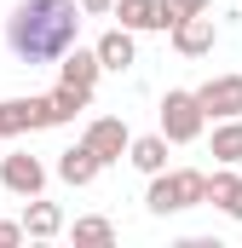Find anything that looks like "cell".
Masks as SVG:
<instances>
[{"label":"cell","instance_id":"cell-1","mask_svg":"<svg viewBox=\"0 0 242 248\" xmlns=\"http://www.w3.org/2000/svg\"><path fill=\"white\" fill-rule=\"evenodd\" d=\"M81 35V6L75 0H23L6 17V41L23 63H58L63 46Z\"/></svg>","mask_w":242,"mask_h":248},{"label":"cell","instance_id":"cell-2","mask_svg":"<svg viewBox=\"0 0 242 248\" xmlns=\"http://www.w3.org/2000/svg\"><path fill=\"white\" fill-rule=\"evenodd\" d=\"M202 196H208V173H196V168H162V173H150V190H144V208L150 214H184V208H202Z\"/></svg>","mask_w":242,"mask_h":248},{"label":"cell","instance_id":"cell-3","mask_svg":"<svg viewBox=\"0 0 242 248\" xmlns=\"http://www.w3.org/2000/svg\"><path fill=\"white\" fill-rule=\"evenodd\" d=\"M202 127H208V116H202L196 93L173 87V93L162 98V139H167V144H196V139H202Z\"/></svg>","mask_w":242,"mask_h":248},{"label":"cell","instance_id":"cell-4","mask_svg":"<svg viewBox=\"0 0 242 248\" xmlns=\"http://www.w3.org/2000/svg\"><path fill=\"white\" fill-rule=\"evenodd\" d=\"M35 127H52V104H46V93H41V98H0V139L35 133Z\"/></svg>","mask_w":242,"mask_h":248},{"label":"cell","instance_id":"cell-5","mask_svg":"<svg viewBox=\"0 0 242 248\" xmlns=\"http://www.w3.org/2000/svg\"><path fill=\"white\" fill-rule=\"evenodd\" d=\"M0 185L12 190V196H41L46 190V168H41V156H23V150H12V156H0Z\"/></svg>","mask_w":242,"mask_h":248},{"label":"cell","instance_id":"cell-6","mask_svg":"<svg viewBox=\"0 0 242 248\" xmlns=\"http://www.w3.org/2000/svg\"><path fill=\"white\" fill-rule=\"evenodd\" d=\"M196 104L208 122H225V116H242V75H213L196 87Z\"/></svg>","mask_w":242,"mask_h":248},{"label":"cell","instance_id":"cell-7","mask_svg":"<svg viewBox=\"0 0 242 248\" xmlns=\"http://www.w3.org/2000/svg\"><path fill=\"white\" fill-rule=\"evenodd\" d=\"M127 139H133V133H127V122H121V116H98V122H87V133H81V144H87L104 168L127 156Z\"/></svg>","mask_w":242,"mask_h":248},{"label":"cell","instance_id":"cell-8","mask_svg":"<svg viewBox=\"0 0 242 248\" xmlns=\"http://www.w3.org/2000/svg\"><path fill=\"white\" fill-rule=\"evenodd\" d=\"M167 35H173V52H179V58H202V52H213V41H219V29H213V17H208V12L179 17Z\"/></svg>","mask_w":242,"mask_h":248},{"label":"cell","instance_id":"cell-9","mask_svg":"<svg viewBox=\"0 0 242 248\" xmlns=\"http://www.w3.org/2000/svg\"><path fill=\"white\" fill-rule=\"evenodd\" d=\"M98 75H104V63H98L92 46H63L58 52V81H69V87H98Z\"/></svg>","mask_w":242,"mask_h":248},{"label":"cell","instance_id":"cell-10","mask_svg":"<svg viewBox=\"0 0 242 248\" xmlns=\"http://www.w3.org/2000/svg\"><path fill=\"white\" fill-rule=\"evenodd\" d=\"M110 17H121V29H133V35H144V29H167L162 0H116Z\"/></svg>","mask_w":242,"mask_h":248},{"label":"cell","instance_id":"cell-11","mask_svg":"<svg viewBox=\"0 0 242 248\" xmlns=\"http://www.w3.org/2000/svg\"><path fill=\"white\" fill-rule=\"evenodd\" d=\"M17 225H23V237H35V243H52V237L63 231V208H58V202H41V196H29V208H23V219H17Z\"/></svg>","mask_w":242,"mask_h":248},{"label":"cell","instance_id":"cell-12","mask_svg":"<svg viewBox=\"0 0 242 248\" xmlns=\"http://www.w3.org/2000/svg\"><path fill=\"white\" fill-rule=\"evenodd\" d=\"M202 202H213L225 219H242V173H231V168L208 173V196H202Z\"/></svg>","mask_w":242,"mask_h":248},{"label":"cell","instance_id":"cell-13","mask_svg":"<svg viewBox=\"0 0 242 248\" xmlns=\"http://www.w3.org/2000/svg\"><path fill=\"white\" fill-rule=\"evenodd\" d=\"M92 52H98V63H104V69H133V63H138V46H133V29H104V35H98V46H92Z\"/></svg>","mask_w":242,"mask_h":248},{"label":"cell","instance_id":"cell-14","mask_svg":"<svg viewBox=\"0 0 242 248\" xmlns=\"http://www.w3.org/2000/svg\"><path fill=\"white\" fill-rule=\"evenodd\" d=\"M98 173H104V162H98L87 144H69V150L58 156V179H63V185H75V190H81V185H92Z\"/></svg>","mask_w":242,"mask_h":248},{"label":"cell","instance_id":"cell-15","mask_svg":"<svg viewBox=\"0 0 242 248\" xmlns=\"http://www.w3.org/2000/svg\"><path fill=\"white\" fill-rule=\"evenodd\" d=\"M46 104H52V127H63V122H75V116L92 104V87H69V81H58V87L46 93Z\"/></svg>","mask_w":242,"mask_h":248},{"label":"cell","instance_id":"cell-16","mask_svg":"<svg viewBox=\"0 0 242 248\" xmlns=\"http://www.w3.org/2000/svg\"><path fill=\"white\" fill-rule=\"evenodd\" d=\"M127 162H133L138 173H162V168H167V139H162V133L127 139Z\"/></svg>","mask_w":242,"mask_h":248},{"label":"cell","instance_id":"cell-17","mask_svg":"<svg viewBox=\"0 0 242 248\" xmlns=\"http://www.w3.org/2000/svg\"><path fill=\"white\" fill-rule=\"evenodd\" d=\"M213 156H219L225 168H242V116L213 122Z\"/></svg>","mask_w":242,"mask_h":248},{"label":"cell","instance_id":"cell-18","mask_svg":"<svg viewBox=\"0 0 242 248\" xmlns=\"http://www.w3.org/2000/svg\"><path fill=\"white\" fill-rule=\"evenodd\" d=\"M69 237H75V243H92V248H104V243H116V225L92 214V219H75V231H69Z\"/></svg>","mask_w":242,"mask_h":248},{"label":"cell","instance_id":"cell-19","mask_svg":"<svg viewBox=\"0 0 242 248\" xmlns=\"http://www.w3.org/2000/svg\"><path fill=\"white\" fill-rule=\"evenodd\" d=\"M213 0H162V12H167V29L179 23V17H196V12H208Z\"/></svg>","mask_w":242,"mask_h":248},{"label":"cell","instance_id":"cell-20","mask_svg":"<svg viewBox=\"0 0 242 248\" xmlns=\"http://www.w3.org/2000/svg\"><path fill=\"white\" fill-rule=\"evenodd\" d=\"M75 6H81V17H110L116 0H75Z\"/></svg>","mask_w":242,"mask_h":248},{"label":"cell","instance_id":"cell-21","mask_svg":"<svg viewBox=\"0 0 242 248\" xmlns=\"http://www.w3.org/2000/svg\"><path fill=\"white\" fill-rule=\"evenodd\" d=\"M12 243H23V225L17 219H0V248H12Z\"/></svg>","mask_w":242,"mask_h":248}]
</instances>
